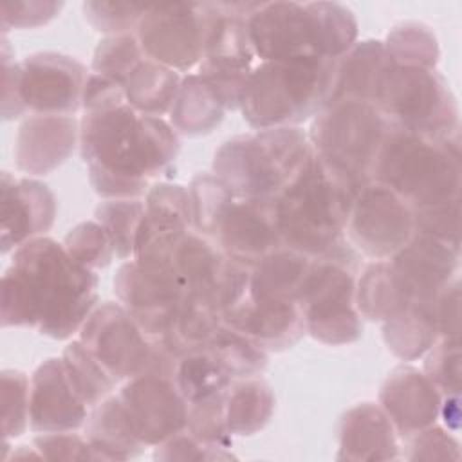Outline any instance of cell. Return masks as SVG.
I'll list each match as a JSON object with an SVG mask.
<instances>
[{
	"instance_id": "obj_1",
	"label": "cell",
	"mask_w": 462,
	"mask_h": 462,
	"mask_svg": "<svg viewBox=\"0 0 462 462\" xmlns=\"http://www.w3.org/2000/svg\"><path fill=\"white\" fill-rule=\"evenodd\" d=\"M99 280L52 238L36 236L13 253L2 278V327H32L69 339L96 309Z\"/></svg>"
},
{
	"instance_id": "obj_2",
	"label": "cell",
	"mask_w": 462,
	"mask_h": 462,
	"mask_svg": "<svg viewBox=\"0 0 462 462\" xmlns=\"http://www.w3.org/2000/svg\"><path fill=\"white\" fill-rule=\"evenodd\" d=\"M79 146L90 186L105 199H141L179 155L173 126L128 103L85 112Z\"/></svg>"
},
{
	"instance_id": "obj_3",
	"label": "cell",
	"mask_w": 462,
	"mask_h": 462,
	"mask_svg": "<svg viewBox=\"0 0 462 462\" xmlns=\"http://www.w3.org/2000/svg\"><path fill=\"white\" fill-rule=\"evenodd\" d=\"M357 189L343 170L312 152L301 171L276 197L282 244L309 256L343 245Z\"/></svg>"
},
{
	"instance_id": "obj_4",
	"label": "cell",
	"mask_w": 462,
	"mask_h": 462,
	"mask_svg": "<svg viewBox=\"0 0 462 462\" xmlns=\"http://www.w3.org/2000/svg\"><path fill=\"white\" fill-rule=\"evenodd\" d=\"M334 87L336 60L309 56L260 61L249 74L240 110L256 130L296 126L330 103Z\"/></svg>"
},
{
	"instance_id": "obj_5",
	"label": "cell",
	"mask_w": 462,
	"mask_h": 462,
	"mask_svg": "<svg viewBox=\"0 0 462 462\" xmlns=\"http://www.w3.org/2000/svg\"><path fill=\"white\" fill-rule=\"evenodd\" d=\"M375 180L402 197L413 211L460 199V137L435 139L392 125L379 161Z\"/></svg>"
},
{
	"instance_id": "obj_6",
	"label": "cell",
	"mask_w": 462,
	"mask_h": 462,
	"mask_svg": "<svg viewBox=\"0 0 462 462\" xmlns=\"http://www.w3.org/2000/svg\"><path fill=\"white\" fill-rule=\"evenodd\" d=\"M314 148L298 126L235 135L213 155L217 175L236 199H274L301 171Z\"/></svg>"
},
{
	"instance_id": "obj_7",
	"label": "cell",
	"mask_w": 462,
	"mask_h": 462,
	"mask_svg": "<svg viewBox=\"0 0 462 462\" xmlns=\"http://www.w3.org/2000/svg\"><path fill=\"white\" fill-rule=\"evenodd\" d=\"M357 256L345 242L337 249L312 256L296 301L305 330L325 345H348L361 337L363 321L356 309Z\"/></svg>"
},
{
	"instance_id": "obj_8",
	"label": "cell",
	"mask_w": 462,
	"mask_h": 462,
	"mask_svg": "<svg viewBox=\"0 0 462 462\" xmlns=\"http://www.w3.org/2000/svg\"><path fill=\"white\" fill-rule=\"evenodd\" d=\"M375 106L395 126L444 141L460 137L457 97L437 69L390 61Z\"/></svg>"
},
{
	"instance_id": "obj_9",
	"label": "cell",
	"mask_w": 462,
	"mask_h": 462,
	"mask_svg": "<svg viewBox=\"0 0 462 462\" xmlns=\"http://www.w3.org/2000/svg\"><path fill=\"white\" fill-rule=\"evenodd\" d=\"M392 123L374 105L339 99L312 121L309 139L316 153L343 170L357 188L372 180Z\"/></svg>"
},
{
	"instance_id": "obj_10",
	"label": "cell",
	"mask_w": 462,
	"mask_h": 462,
	"mask_svg": "<svg viewBox=\"0 0 462 462\" xmlns=\"http://www.w3.org/2000/svg\"><path fill=\"white\" fill-rule=\"evenodd\" d=\"M206 4L148 5L135 38L144 56L171 70H189L204 58Z\"/></svg>"
},
{
	"instance_id": "obj_11",
	"label": "cell",
	"mask_w": 462,
	"mask_h": 462,
	"mask_svg": "<svg viewBox=\"0 0 462 462\" xmlns=\"http://www.w3.org/2000/svg\"><path fill=\"white\" fill-rule=\"evenodd\" d=\"M346 231L363 254L390 260L413 236L415 211L393 189L372 179L356 193Z\"/></svg>"
},
{
	"instance_id": "obj_12",
	"label": "cell",
	"mask_w": 462,
	"mask_h": 462,
	"mask_svg": "<svg viewBox=\"0 0 462 462\" xmlns=\"http://www.w3.org/2000/svg\"><path fill=\"white\" fill-rule=\"evenodd\" d=\"M114 292L150 343H157L168 337L186 287L173 269L148 267L132 258L119 265Z\"/></svg>"
},
{
	"instance_id": "obj_13",
	"label": "cell",
	"mask_w": 462,
	"mask_h": 462,
	"mask_svg": "<svg viewBox=\"0 0 462 462\" xmlns=\"http://www.w3.org/2000/svg\"><path fill=\"white\" fill-rule=\"evenodd\" d=\"M79 341L116 383L148 372L152 343L121 303L105 301L79 328Z\"/></svg>"
},
{
	"instance_id": "obj_14",
	"label": "cell",
	"mask_w": 462,
	"mask_h": 462,
	"mask_svg": "<svg viewBox=\"0 0 462 462\" xmlns=\"http://www.w3.org/2000/svg\"><path fill=\"white\" fill-rule=\"evenodd\" d=\"M247 29L260 61L323 58L312 2H253Z\"/></svg>"
},
{
	"instance_id": "obj_15",
	"label": "cell",
	"mask_w": 462,
	"mask_h": 462,
	"mask_svg": "<svg viewBox=\"0 0 462 462\" xmlns=\"http://www.w3.org/2000/svg\"><path fill=\"white\" fill-rule=\"evenodd\" d=\"M117 397L146 446H157L186 428L189 402L170 375L144 372L128 379Z\"/></svg>"
},
{
	"instance_id": "obj_16",
	"label": "cell",
	"mask_w": 462,
	"mask_h": 462,
	"mask_svg": "<svg viewBox=\"0 0 462 462\" xmlns=\"http://www.w3.org/2000/svg\"><path fill=\"white\" fill-rule=\"evenodd\" d=\"M23 103L34 114L72 116L81 108L85 65L60 52H34L20 61Z\"/></svg>"
},
{
	"instance_id": "obj_17",
	"label": "cell",
	"mask_w": 462,
	"mask_h": 462,
	"mask_svg": "<svg viewBox=\"0 0 462 462\" xmlns=\"http://www.w3.org/2000/svg\"><path fill=\"white\" fill-rule=\"evenodd\" d=\"M213 242L227 258L249 267H253L271 251L283 245L278 231L276 197H235L217 226Z\"/></svg>"
},
{
	"instance_id": "obj_18",
	"label": "cell",
	"mask_w": 462,
	"mask_h": 462,
	"mask_svg": "<svg viewBox=\"0 0 462 462\" xmlns=\"http://www.w3.org/2000/svg\"><path fill=\"white\" fill-rule=\"evenodd\" d=\"M0 193L2 253H9L52 227L56 199L47 184L29 177L18 179L9 171H2Z\"/></svg>"
},
{
	"instance_id": "obj_19",
	"label": "cell",
	"mask_w": 462,
	"mask_h": 462,
	"mask_svg": "<svg viewBox=\"0 0 462 462\" xmlns=\"http://www.w3.org/2000/svg\"><path fill=\"white\" fill-rule=\"evenodd\" d=\"M88 410L72 388L61 357H49L34 370L29 404V428L32 431H74L85 424Z\"/></svg>"
},
{
	"instance_id": "obj_20",
	"label": "cell",
	"mask_w": 462,
	"mask_h": 462,
	"mask_svg": "<svg viewBox=\"0 0 462 462\" xmlns=\"http://www.w3.org/2000/svg\"><path fill=\"white\" fill-rule=\"evenodd\" d=\"M222 323L247 336L265 352L291 348L307 332L305 318L296 300H256L245 296L224 314Z\"/></svg>"
},
{
	"instance_id": "obj_21",
	"label": "cell",
	"mask_w": 462,
	"mask_h": 462,
	"mask_svg": "<svg viewBox=\"0 0 462 462\" xmlns=\"http://www.w3.org/2000/svg\"><path fill=\"white\" fill-rule=\"evenodd\" d=\"M442 393L415 366L393 368L379 392V404L390 417L401 439L435 424L439 419Z\"/></svg>"
},
{
	"instance_id": "obj_22",
	"label": "cell",
	"mask_w": 462,
	"mask_h": 462,
	"mask_svg": "<svg viewBox=\"0 0 462 462\" xmlns=\"http://www.w3.org/2000/svg\"><path fill=\"white\" fill-rule=\"evenodd\" d=\"M460 245L415 229L408 244L390 262L408 285L411 298L435 300L457 276Z\"/></svg>"
},
{
	"instance_id": "obj_23",
	"label": "cell",
	"mask_w": 462,
	"mask_h": 462,
	"mask_svg": "<svg viewBox=\"0 0 462 462\" xmlns=\"http://www.w3.org/2000/svg\"><path fill=\"white\" fill-rule=\"evenodd\" d=\"M78 139L79 128L72 116L32 114L16 134V168L29 175L51 173L70 157Z\"/></svg>"
},
{
	"instance_id": "obj_24",
	"label": "cell",
	"mask_w": 462,
	"mask_h": 462,
	"mask_svg": "<svg viewBox=\"0 0 462 462\" xmlns=\"http://www.w3.org/2000/svg\"><path fill=\"white\" fill-rule=\"evenodd\" d=\"M253 2L206 4L208 22L202 61L227 69H253L254 49L249 38L247 14Z\"/></svg>"
},
{
	"instance_id": "obj_25",
	"label": "cell",
	"mask_w": 462,
	"mask_h": 462,
	"mask_svg": "<svg viewBox=\"0 0 462 462\" xmlns=\"http://www.w3.org/2000/svg\"><path fill=\"white\" fill-rule=\"evenodd\" d=\"M399 435L384 410L361 402L345 411L339 422V460H393Z\"/></svg>"
},
{
	"instance_id": "obj_26",
	"label": "cell",
	"mask_w": 462,
	"mask_h": 462,
	"mask_svg": "<svg viewBox=\"0 0 462 462\" xmlns=\"http://www.w3.org/2000/svg\"><path fill=\"white\" fill-rule=\"evenodd\" d=\"M390 65V58L381 40L356 42L336 60V87L332 101L350 99L374 103L381 78Z\"/></svg>"
},
{
	"instance_id": "obj_27",
	"label": "cell",
	"mask_w": 462,
	"mask_h": 462,
	"mask_svg": "<svg viewBox=\"0 0 462 462\" xmlns=\"http://www.w3.org/2000/svg\"><path fill=\"white\" fill-rule=\"evenodd\" d=\"M83 426L87 440L101 460H128L141 455L146 448L117 395H108L90 408Z\"/></svg>"
},
{
	"instance_id": "obj_28",
	"label": "cell",
	"mask_w": 462,
	"mask_h": 462,
	"mask_svg": "<svg viewBox=\"0 0 462 462\" xmlns=\"http://www.w3.org/2000/svg\"><path fill=\"white\" fill-rule=\"evenodd\" d=\"M435 300L411 298L402 310L383 321V339L399 359L422 357L439 339Z\"/></svg>"
},
{
	"instance_id": "obj_29",
	"label": "cell",
	"mask_w": 462,
	"mask_h": 462,
	"mask_svg": "<svg viewBox=\"0 0 462 462\" xmlns=\"http://www.w3.org/2000/svg\"><path fill=\"white\" fill-rule=\"evenodd\" d=\"M411 301V292L388 260H374L356 280V309L361 318L384 321Z\"/></svg>"
},
{
	"instance_id": "obj_30",
	"label": "cell",
	"mask_w": 462,
	"mask_h": 462,
	"mask_svg": "<svg viewBox=\"0 0 462 462\" xmlns=\"http://www.w3.org/2000/svg\"><path fill=\"white\" fill-rule=\"evenodd\" d=\"M312 256L280 245L251 267L249 296L256 300H296Z\"/></svg>"
},
{
	"instance_id": "obj_31",
	"label": "cell",
	"mask_w": 462,
	"mask_h": 462,
	"mask_svg": "<svg viewBox=\"0 0 462 462\" xmlns=\"http://www.w3.org/2000/svg\"><path fill=\"white\" fill-rule=\"evenodd\" d=\"M274 411V393L260 375L236 379L224 393V417L231 435L245 437L265 428Z\"/></svg>"
},
{
	"instance_id": "obj_32",
	"label": "cell",
	"mask_w": 462,
	"mask_h": 462,
	"mask_svg": "<svg viewBox=\"0 0 462 462\" xmlns=\"http://www.w3.org/2000/svg\"><path fill=\"white\" fill-rule=\"evenodd\" d=\"M224 105L209 85L195 74L180 79L175 103L170 110V125L184 135H204L213 132L224 119Z\"/></svg>"
},
{
	"instance_id": "obj_33",
	"label": "cell",
	"mask_w": 462,
	"mask_h": 462,
	"mask_svg": "<svg viewBox=\"0 0 462 462\" xmlns=\"http://www.w3.org/2000/svg\"><path fill=\"white\" fill-rule=\"evenodd\" d=\"M180 79L177 70L144 58L123 83L126 103L143 116L170 114Z\"/></svg>"
},
{
	"instance_id": "obj_34",
	"label": "cell",
	"mask_w": 462,
	"mask_h": 462,
	"mask_svg": "<svg viewBox=\"0 0 462 462\" xmlns=\"http://www.w3.org/2000/svg\"><path fill=\"white\" fill-rule=\"evenodd\" d=\"M220 325L222 312L208 296L186 292L179 305L173 327L162 343L182 356L188 350L206 346Z\"/></svg>"
},
{
	"instance_id": "obj_35",
	"label": "cell",
	"mask_w": 462,
	"mask_h": 462,
	"mask_svg": "<svg viewBox=\"0 0 462 462\" xmlns=\"http://www.w3.org/2000/svg\"><path fill=\"white\" fill-rule=\"evenodd\" d=\"M173 381L188 402L226 393L235 381L208 346L193 348L177 361Z\"/></svg>"
},
{
	"instance_id": "obj_36",
	"label": "cell",
	"mask_w": 462,
	"mask_h": 462,
	"mask_svg": "<svg viewBox=\"0 0 462 462\" xmlns=\"http://www.w3.org/2000/svg\"><path fill=\"white\" fill-rule=\"evenodd\" d=\"M61 359L72 388L88 408L105 401L117 384L79 339L65 346Z\"/></svg>"
},
{
	"instance_id": "obj_37",
	"label": "cell",
	"mask_w": 462,
	"mask_h": 462,
	"mask_svg": "<svg viewBox=\"0 0 462 462\" xmlns=\"http://www.w3.org/2000/svg\"><path fill=\"white\" fill-rule=\"evenodd\" d=\"M206 346L233 379L260 375L267 366V352L247 336L226 327L224 323L217 328Z\"/></svg>"
},
{
	"instance_id": "obj_38",
	"label": "cell",
	"mask_w": 462,
	"mask_h": 462,
	"mask_svg": "<svg viewBox=\"0 0 462 462\" xmlns=\"http://www.w3.org/2000/svg\"><path fill=\"white\" fill-rule=\"evenodd\" d=\"M144 211V200L141 199H106L96 208L94 220H97L110 235L117 258H134Z\"/></svg>"
},
{
	"instance_id": "obj_39",
	"label": "cell",
	"mask_w": 462,
	"mask_h": 462,
	"mask_svg": "<svg viewBox=\"0 0 462 462\" xmlns=\"http://www.w3.org/2000/svg\"><path fill=\"white\" fill-rule=\"evenodd\" d=\"M384 43V51L392 63L435 69L439 63V42L431 29L424 23L406 22L393 27Z\"/></svg>"
},
{
	"instance_id": "obj_40",
	"label": "cell",
	"mask_w": 462,
	"mask_h": 462,
	"mask_svg": "<svg viewBox=\"0 0 462 462\" xmlns=\"http://www.w3.org/2000/svg\"><path fill=\"white\" fill-rule=\"evenodd\" d=\"M193 229L213 240L217 226L235 195L213 173H199L189 184Z\"/></svg>"
},
{
	"instance_id": "obj_41",
	"label": "cell",
	"mask_w": 462,
	"mask_h": 462,
	"mask_svg": "<svg viewBox=\"0 0 462 462\" xmlns=\"http://www.w3.org/2000/svg\"><path fill=\"white\" fill-rule=\"evenodd\" d=\"M319 29L321 56L337 60L357 38V22L352 11L336 2H312Z\"/></svg>"
},
{
	"instance_id": "obj_42",
	"label": "cell",
	"mask_w": 462,
	"mask_h": 462,
	"mask_svg": "<svg viewBox=\"0 0 462 462\" xmlns=\"http://www.w3.org/2000/svg\"><path fill=\"white\" fill-rule=\"evenodd\" d=\"M144 58L146 56L135 34L126 32V34L105 36L94 51L92 72L116 79L123 85L125 79L134 72V69Z\"/></svg>"
},
{
	"instance_id": "obj_43",
	"label": "cell",
	"mask_w": 462,
	"mask_h": 462,
	"mask_svg": "<svg viewBox=\"0 0 462 462\" xmlns=\"http://www.w3.org/2000/svg\"><path fill=\"white\" fill-rule=\"evenodd\" d=\"M65 251L87 269H103L114 256V242L97 220H88L74 226L63 240Z\"/></svg>"
},
{
	"instance_id": "obj_44",
	"label": "cell",
	"mask_w": 462,
	"mask_h": 462,
	"mask_svg": "<svg viewBox=\"0 0 462 462\" xmlns=\"http://www.w3.org/2000/svg\"><path fill=\"white\" fill-rule=\"evenodd\" d=\"M31 381L20 370L2 372V433L11 440L25 433L29 426Z\"/></svg>"
},
{
	"instance_id": "obj_45",
	"label": "cell",
	"mask_w": 462,
	"mask_h": 462,
	"mask_svg": "<svg viewBox=\"0 0 462 462\" xmlns=\"http://www.w3.org/2000/svg\"><path fill=\"white\" fill-rule=\"evenodd\" d=\"M460 339L439 337L426 352L422 372L442 395H453L460 392Z\"/></svg>"
},
{
	"instance_id": "obj_46",
	"label": "cell",
	"mask_w": 462,
	"mask_h": 462,
	"mask_svg": "<svg viewBox=\"0 0 462 462\" xmlns=\"http://www.w3.org/2000/svg\"><path fill=\"white\" fill-rule=\"evenodd\" d=\"M85 20L99 32L106 36L126 34L132 29H137L143 14L148 5L134 2H105L92 0L81 5Z\"/></svg>"
},
{
	"instance_id": "obj_47",
	"label": "cell",
	"mask_w": 462,
	"mask_h": 462,
	"mask_svg": "<svg viewBox=\"0 0 462 462\" xmlns=\"http://www.w3.org/2000/svg\"><path fill=\"white\" fill-rule=\"evenodd\" d=\"M186 430L211 446L231 448L233 435L226 426L224 393L189 402Z\"/></svg>"
},
{
	"instance_id": "obj_48",
	"label": "cell",
	"mask_w": 462,
	"mask_h": 462,
	"mask_svg": "<svg viewBox=\"0 0 462 462\" xmlns=\"http://www.w3.org/2000/svg\"><path fill=\"white\" fill-rule=\"evenodd\" d=\"M155 460H226L233 458V455L224 449L211 446L199 437H195L186 428L173 437L166 439L164 442L155 446L153 451Z\"/></svg>"
},
{
	"instance_id": "obj_49",
	"label": "cell",
	"mask_w": 462,
	"mask_h": 462,
	"mask_svg": "<svg viewBox=\"0 0 462 462\" xmlns=\"http://www.w3.org/2000/svg\"><path fill=\"white\" fill-rule=\"evenodd\" d=\"M32 446L47 460H101L87 437L72 431L40 433Z\"/></svg>"
},
{
	"instance_id": "obj_50",
	"label": "cell",
	"mask_w": 462,
	"mask_h": 462,
	"mask_svg": "<svg viewBox=\"0 0 462 462\" xmlns=\"http://www.w3.org/2000/svg\"><path fill=\"white\" fill-rule=\"evenodd\" d=\"M253 69H227L200 61L199 76L209 85L226 110H235L240 108V101Z\"/></svg>"
},
{
	"instance_id": "obj_51",
	"label": "cell",
	"mask_w": 462,
	"mask_h": 462,
	"mask_svg": "<svg viewBox=\"0 0 462 462\" xmlns=\"http://www.w3.org/2000/svg\"><path fill=\"white\" fill-rule=\"evenodd\" d=\"M404 440L408 442V460H457L460 455L457 439L435 424Z\"/></svg>"
},
{
	"instance_id": "obj_52",
	"label": "cell",
	"mask_w": 462,
	"mask_h": 462,
	"mask_svg": "<svg viewBox=\"0 0 462 462\" xmlns=\"http://www.w3.org/2000/svg\"><path fill=\"white\" fill-rule=\"evenodd\" d=\"M415 229L460 245V199L415 211Z\"/></svg>"
},
{
	"instance_id": "obj_53",
	"label": "cell",
	"mask_w": 462,
	"mask_h": 462,
	"mask_svg": "<svg viewBox=\"0 0 462 462\" xmlns=\"http://www.w3.org/2000/svg\"><path fill=\"white\" fill-rule=\"evenodd\" d=\"M61 2H4L2 32L7 29H31L51 22L61 9Z\"/></svg>"
},
{
	"instance_id": "obj_54",
	"label": "cell",
	"mask_w": 462,
	"mask_h": 462,
	"mask_svg": "<svg viewBox=\"0 0 462 462\" xmlns=\"http://www.w3.org/2000/svg\"><path fill=\"white\" fill-rule=\"evenodd\" d=\"M27 110L22 96V67L13 60L9 42L2 34V117H20Z\"/></svg>"
},
{
	"instance_id": "obj_55",
	"label": "cell",
	"mask_w": 462,
	"mask_h": 462,
	"mask_svg": "<svg viewBox=\"0 0 462 462\" xmlns=\"http://www.w3.org/2000/svg\"><path fill=\"white\" fill-rule=\"evenodd\" d=\"M435 318L439 337H460V282L455 276L435 300Z\"/></svg>"
},
{
	"instance_id": "obj_56",
	"label": "cell",
	"mask_w": 462,
	"mask_h": 462,
	"mask_svg": "<svg viewBox=\"0 0 462 462\" xmlns=\"http://www.w3.org/2000/svg\"><path fill=\"white\" fill-rule=\"evenodd\" d=\"M123 103H126V96L119 81L96 72L88 74L83 88V97H81V108L85 112L117 106Z\"/></svg>"
},
{
	"instance_id": "obj_57",
	"label": "cell",
	"mask_w": 462,
	"mask_h": 462,
	"mask_svg": "<svg viewBox=\"0 0 462 462\" xmlns=\"http://www.w3.org/2000/svg\"><path fill=\"white\" fill-rule=\"evenodd\" d=\"M439 415H442L446 426L453 431L458 430L460 426V408H458V393L453 395H442V402H440V411Z\"/></svg>"
}]
</instances>
